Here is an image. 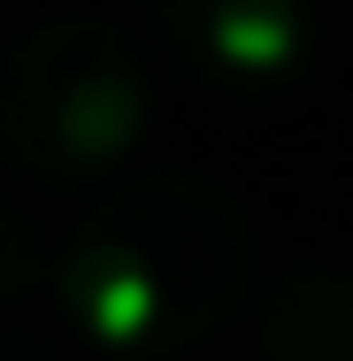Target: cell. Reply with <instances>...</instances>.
<instances>
[{"label":"cell","instance_id":"1","mask_svg":"<svg viewBox=\"0 0 353 361\" xmlns=\"http://www.w3.org/2000/svg\"><path fill=\"white\" fill-rule=\"evenodd\" d=\"M254 285L246 200L185 161L123 177L54 262V292L108 354H192Z\"/></svg>","mask_w":353,"mask_h":361},{"label":"cell","instance_id":"2","mask_svg":"<svg viewBox=\"0 0 353 361\" xmlns=\"http://www.w3.org/2000/svg\"><path fill=\"white\" fill-rule=\"evenodd\" d=\"M154 85L116 23H47L0 54V161L39 185H85L131 161Z\"/></svg>","mask_w":353,"mask_h":361},{"label":"cell","instance_id":"3","mask_svg":"<svg viewBox=\"0 0 353 361\" xmlns=\"http://www.w3.org/2000/svg\"><path fill=\"white\" fill-rule=\"evenodd\" d=\"M154 31L185 70L230 92H284L315 54L307 0H154Z\"/></svg>","mask_w":353,"mask_h":361},{"label":"cell","instance_id":"4","mask_svg":"<svg viewBox=\"0 0 353 361\" xmlns=\"http://www.w3.org/2000/svg\"><path fill=\"white\" fill-rule=\"evenodd\" d=\"M261 361H353V277L346 269H292L261 307Z\"/></svg>","mask_w":353,"mask_h":361},{"label":"cell","instance_id":"5","mask_svg":"<svg viewBox=\"0 0 353 361\" xmlns=\"http://www.w3.org/2000/svg\"><path fill=\"white\" fill-rule=\"evenodd\" d=\"M39 285H47V238H39V223L23 208L0 200V307L31 300Z\"/></svg>","mask_w":353,"mask_h":361},{"label":"cell","instance_id":"6","mask_svg":"<svg viewBox=\"0 0 353 361\" xmlns=\"http://www.w3.org/2000/svg\"><path fill=\"white\" fill-rule=\"evenodd\" d=\"M0 361H47V346H31V338H0Z\"/></svg>","mask_w":353,"mask_h":361}]
</instances>
